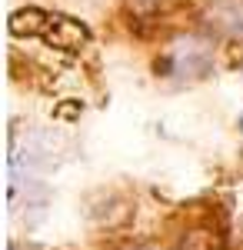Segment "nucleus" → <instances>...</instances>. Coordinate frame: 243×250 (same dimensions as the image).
<instances>
[{"label": "nucleus", "instance_id": "2", "mask_svg": "<svg viewBox=\"0 0 243 250\" xmlns=\"http://www.w3.org/2000/svg\"><path fill=\"white\" fill-rule=\"evenodd\" d=\"M200 23L213 37L243 40V0H206L200 10Z\"/></svg>", "mask_w": 243, "mask_h": 250}, {"label": "nucleus", "instance_id": "8", "mask_svg": "<svg viewBox=\"0 0 243 250\" xmlns=\"http://www.w3.org/2000/svg\"><path fill=\"white\" fill-rule=\"evenodd\" d=\"M10 250H37V247H34V244H27V247H23V244H14Z\"/></svg>", "mask_w": 243, "mask_h": 250}, {"label": "nucleus", "instance_id": "3", "mask_svg": "<svg viewBox=\"0 0 243 250\" xmlns=\"http://www.w3.org/2000/svg\"><path fill=\"white\" fill-rule=\"evenodd\" d=\"M43 40L57 50H63V54H77L90 43V27L77 17H50V27H47Z\"/></svg>", "mask_w": 243, "mask_h": 250}, {"label": "nucleus", "instance_id": "1", "mask_svg": "<svg viewBox=\"0 0 243 250\" xmlns=\"http://www.w3.org/2000/svg\"><path fill=\"white\" fill-rule=\"evenodd\" d=\"M157 77L177 80H200L213 70V43L203 37H183L170 47L163 57L153 60Z\"/></svg>", "mask_w": 243, "mask_h": 250}, {"label": "nucleus", "instance_id": "5", "mask_svg": "<svg viewBox=\"0 0 243 250\" xmlns=\"http://www.w3.org/2000/svg\"><path fill=\"white\" fill-rule=\"evenodd\" d=\"M173 250H223V233L210 224H197L177 237Z\"/></svg>", "mask_w": 243, "mask_h": 250}, {"label": "nucleus", "instance_id": "6", "mask_svg": "<svg viewBox=\"0 0 243 250\" xmlns=\"http://www.w3.org/2000/svg\"><path fill=\"white\" fill-rule=\"evenodd\" d=\"M133 10H140V14H153V10H160L167 0H130Z\"/></svg>", "mask_w": 243, "mask_h": 250}, {"label": "nucleus", "instance_id": "4", "mask_svg": "<svg viewBox=\"0 0 243 250\" xmlns=\"http://www.w3.org/2000/svg\"><path fill=\"white\" fill-rule=\"evenodd\" d=\"M10 34L14 37H43L47 27H50V14H43L40 7H23V10H14L10 20H7Z\"/></svg>", "mask_w": 243, "mask_h": 250}, {"label": "nucleus", "instance_id": "7", "mask_svg": "<svg viewBox=\"0 0 243 250\" xmlns=\"http://www.w3.org/2000/svg\"><path fill=\"white\" fill-rule=\"evenodd\" d=\"M120 250H163V247H157L150 240H140V244H127V247H120Z\"/></svg>", "mask_w": 243, "mask_h": 250}]
</instances>
